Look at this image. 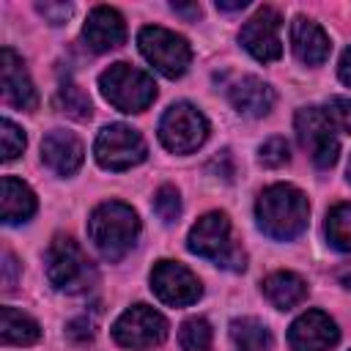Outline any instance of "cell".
<instances>
[{
  "mask_svg": "<svg viewBox=\"0 0 351 351\" xmlns=\"http://www.w3.org/2000/svg\"><path fill=\"white\" fill-rule=\"evenodd\" d=\"M307 214H310V206L304 192L291 184L266 186L255 203V217L261 230L277 241H288L299 236L307 228Z\"/></svg>",
  "mask_w": 351,
  "mask_h": 351,
  "instance_id": "1",
  "label": "cell"
},
{
  "mask_svg": "<svg viewBox=\"0 0 351 351\" xmlns=\"http://www.w3.org/2000/svg\"><path fill=\"white\" fill-rule=\"evenodd\" d=\"M88 236L104 261H121L140 236V219L132 206L107 200L93 208L88 219Z\"/></svg>",
  "mask_w": 351,
  "mask_h": 351,
  "instance_id": "2",
  "label": "cell"
},
{
  "mask_svg": "<svg viewBox=\"0 0 351 351\" xmlns=\"http://www.w3.org/2000/svg\"><path fill=\"white\" fill-rule=\"evenodd\" d=\"M186 247H189V252H195L200 258H208L217 266L230 269V271H241L247 266V255L233 241L230 219H228L225 211H208V214H203L192 225V230L186 236Z\"/></svg>",
  "mask_w": 351,
  "mask_h": 351,
  "instance_id": "3",
  "label": "cell"
},
{
  "mask_svg": "<svg viewBox=\"0 0 351 351\" xmlns=\"http://www.w3.org/2000/svg\"><path fill=\"white\" fill-rule=\"evenodd\" d=\"M99 88L104 99L121 112H143L156 99L154 77L129 63H112L104 69L99 74Z\"/></svg>",
  "mask_w": 351,
  "mask_h": 351,
  "instance_id": "4",
  "label": "cell"
},
{
  "mask_svg": "<svg viewBox=\"0 0 351 351\" xmlns=\"http://www.w3.org/2000/svg\"><path fill=\"white\" fill-rule=\"evenodd\" d=\"M47 280L66 293L88 291L96 280V271L88 261V255L80 250V244L71 236H55L47 247Z\"/></svg>",
  "mask_w": 351,
  "mask_h": 351,
  "instance_id": "5",
  "label": "cell"
},
{
  "mask_svg": "<svg viewBox=\"0 0 351 351\" xmlns=\"http://www.w3.org/2000/svg\"><path fill=\"white\" fill-rule=\"evenodd\" d=\"M137 44H140L143 58L165 77H181L192 60V49L186 44V38L167 27H159V25L143 27L137 36Z\"/></svg>",
  "mask_w": 351,
  "mask_h": 351,
  "instance_id": "6",
  "label": "cell"
},
{
  "mask_svg": "<svg viewBox=\"0 0 351 351\" xmlns=\"http://www.w3.org/2000/svg\"><path fill=\"white\" fill-rule=\"evenodd\" d=\"M206 137H208V123L203 112L189 101H178L167 107V112L159 121V140L173 154H192L195 148L203 145Z\"/></svg>",
  "mask_w": 351,
  "mask_h": 351,
  "instance_id": "7",
  "label": "cell"
},
{
  "mask_svg": "<svg viewBox=\"0 0 351 351\" xmlns=\"http://www.w3.org/2000/svg\"><path fill=\"white\" fill-rule=\"evenodd\" d=\"M93 154L96 162L107 170H126L132 165H140L148 154L145 140L137 129L126 126V123H110L99 132L96 143H93Z\"/></svg>",
  "mask_w": 351,
  "mask_h": 351,
  "instance_id": "8",
  "label": "cell"
},
{
  "mask_svg": "<svg viewBox=\"0 0 351 351\" xmlns=\"http://www.w3.org/2000/svg\"><path fill=\"white\" fill-rule=\"evenodd\" d=\"M112 337L123 348H154L167 337V321L162 313H156L148 304H134L118 315L112 324Z\"/></svg>",
  "mask_w": 351,
  "mask_h": 351,
  "instance_id": "9",
  "label": "cell"
},
{
  "mask_svg": "<svg viewBox=\"0 0 351 351\" xmlns=\"http://www.w3.org/2000/svg\"><path fill=\"white\" fill-rule=\"evenodd\" d=\"M296 134L302 148L310 154V159L318 167H332L340 154V140L335 134V126L321 107H304L296 112Z\"/></svg>",
  "mask_w": 351,
  "mask_h": 351,
  "instance_id": "10",
  "label": "cell"
},
{
  "mask_svg": "<svg viewBox=\"0 0 351 351\" xmlns=\"http://www.w3.org/2000/svg\"><path fill=\"white\" fill-rule=\"evenodd\" d=\"M280 22L282 16L271 8V5H263L258 8L241 27L239 33V41L241 47L261 63H271L282 55V44H280Z\"/></svg>",
  "mask_w": 351,
  "mask_h": 351,
  "instance_id": "11",
  "label": "cell"
},
{
  "mask_svg": "<svg viewBox=\"0 0 351 351\" xmlns=\"http://www.w3.org/2000/svg\"><path fill=\"white\" fill-rule=\"evenodd\" d=\"M151 288H154V293L165 304H173V307L192 304L203 293L200 280L186 266H181L176 261H159L154 266V271H151Z\"/></svg>",
  "mask_w": 351,
  "mask_h": 351,
  "instance_id": "12",
  "label": "cell"
},
{
  "mask_svg": "<svg viewBox=\"0 0 351 351\" xmlns=\"http://www.w3.org/2000/svg\"><path fill=\"white\" fill-rule=\"evenodd\" d=\"M337 337V324L321 310L302 313L288 329V343L293 351H329Z\"/></svg>",
  "mask_w": 351,
  "mask_h": 351,
  "instance_id": "13",
  "label": "cell"
},
{
  "mask_svg": "<svg viewBox=\"0 0 351 351\" xmlns=\"http://www.w3.org/2000/svg\"><path fill=\"white\" fill-rule=\"evenodd\" d=\"M82 38L93 52H110L126 41L123 16L110 5H96L82 27Z\"/></svg>",
  "mask_w": 351,
  "mask_h": 351,
  "instance_id": "14",
  "label": "cell"
},
{
  "mask_svg": "<svg viewBox=\"0 0 351 351\" xmlns=\"http://www.w3.org/2000/svg\"><path fill=\"white\" fill-rule=\"evenodd\" d=\"M82 143L74 132H66V129H52L47 132V137L41 140V159L44 165L58 173V176H71L80 170L82 165Z\"/></svg>",
  "mask_w": 351,
  "mask_h": 351,
  "instance_id": "15",
  "label": "cell"
},
{
  "mask_svg": "<svg viewBox=\"0 0 351 351\" xmlns=\"http://www.w3.org/2000/svg\"><path fill=\"white\" fill-rule=\"evenodd\" d=\"M0 69H3V96H5V101L19 107V110H36V104H38L36 88L27 77V69H25L22 58L11 47H3Z\"/></svg>",
  "mask_w": 351,
  "mask_h": 351,
  "instance_id": "16",
  "label": "cell"
},
{
  "mask_svg": "<svg viewBox=\"0 0 351 351\" xmlns=\"http://www.w3.org/2000/svg\"><path fill=\"white\" fill-rule=\"evenodd\" d=\"M291 49L304 66H321L329 58V36L307 16L291 22Z\"/></svg>",
  "mask_w": 351,
  "mask_h": 351,
  "instance_id": "17",
  "label": "cell"
},
{
  "mask_svg": "<svg viewBox=\"0 0 351 351\" xmlns=\"http://www.w3.org/2000/svg\"><path fill=\"white\" fill-rule=\"evenodd\" d=\"M230 104L250 118H263L274 107V90L258 77H241L228 88Z\"/></svg>",
  "mask_w": 351,
  "mask_h": 351,
  "instance_id": "18",
  "label": "cell"
},
{
  "mask_svg": "<svg viewBox=\"0 0 351 351\" xmlns=\"http://www.w3.org/2000/svg\"><path fill=\"white\" fill-rule=\"evenodd\" d=\"M0 211H3V222L5 225H16L33 217L36 211V195L27 184H22L14 176L3 178V197H0Z\"/></svg>",
  "mask_w": 351,
  "mask_h": 351,
  "instance_id": "19",
  "label": "cell"
},
{
  "mask_svg": "<svg viewBox=\"0 0 351 351\" xmlns=\"http://www.w3.org/2000/svg\"><path fill=\"white\" fill-rule=\"evenodd\" d=\"M263 296L277 307V310H291L293 304L304 302L307 296V285L299 274L293 271H271L263 280Z\"/></svg>",
  "mask_w": 351,
  "mask_h": 351,
  "instance_id": "20",
  "label": "cell"
},
{
  "mask_svg": "<svg viewBox=\"0 0 351 351\" xmlns=\"http://www.w3.org/2000/svg\"><path fill=\"white\" fill-rule=\"evenodd\" d=\"M38 337L41 329L30 315L14 307H0V340L5 346H33Z\"/></svg>",
  "mask_w": 351,
  "mask_h": 351,
  "instance_id": "21",
  "label": "cell"
},
{
  "mask_svg": "<svg viewBox=\"0 0 351 351\" xmlns=\"http://www.w3.org/2000/svg\"><path fill=\"white\" fill-rule=\"evenodd\" d=\"M230 346L233 351H269L271 335L258 318H236L230 321Z\"/></svg>",
  "mask_w": 351,
  "mask_h": 351,
  "instance_id": "22",
  "label": "cell"
},
{
  "mask_svg": "<svg viewBox=\"0 0 351 351\" xmlns=\"http://www.w3.org/2000/svg\"><path fill=\"white\" fill-rule=\"evenodd\" d=\"M326 239L335 250L351 252V203H337L326 214Z\"/></svg>",
  "mask_w": 351,
  "mask_h": 351,
  "instance_id": "23",
  "label": "cell"
},
{
  "mask_svg": "<svg viewBox=\"0 0 351 351\" xmlns=\"http://www.w3.org/2000/svg\"><path fill=\"white\" fill-rule=\"evenodd\" d=\"M58 101H60L63 112H69L71 118H77V121H88L90 118V99L77 82L66 80L60 85V90H58Z\"/></svg>",
  "mask_w": 351,
  "mask_h": 351,
  "instance_id": "24",
  "label": "cell"
},
{
  "mask_svg": "<svg viewBox=\"0 0 351 351\" xmlns=\"http://www.w3.org/2000/svg\"><path fill=\"white\" fill-rule=\"evenodd\" d=\"M178 343L184 351H208L211 346V326L206 318H189L181 324Z\"/></svg>",
  "mask_w": 351,
  "mask_h": 351,
  "instance_id": "25",
  "label": "cell"
},
{
  "mask_svg": "<svg viewBox=\"0 0 351 351\" xmlns=\"http://www.w3.org/2000/svg\"><path fill=\"white\" fill-rule=\"evenodd\" d=\"M154 211H156L165 222H176L178 214H181V197H178V189L170 186V184L159 186L156 195H154Z\"/></svg>",
  "mask_w": 351,
  "mask_h": 351,
  "instance_id": "26",
  "label": "cell"
},
{
  "mask_svg": "<svg viewBox=\"0 0 351 351\" xmlns=\"http://www.w3.org/2000/svg\"><path fill=\"white\" fill-rule=\"evenodd\" d=\"M0 143H3V159L11 162V159H16L25 151V132L14 121L3 118V123H0Z\"/></svg>",
  "mask_w": 351,
  "mask_h": 351,
  "instance_id": "27",
  "label": "cell"
},
{
  "mask_svg": "<svg viewBox=\"0 0 351 351\" xmlns=\"http://www.w3.org/2000/svg\"><path fill=\"white\" fill-rule=\"evenodd\" d=\"M258 159H261V165H266V167H280V165H285V162H288V143H285L282 137H269V140H263V145L258 148Z\"/></svg>",
  "mask_w": 351,
  "mask_h": 351,
  "instance_id": "28",
  "label": "cell"
},
{
  "mask_svg": "<svg viewBox=\"0 0 351 351\" xmlns=\"http://www.w3.org/2000/svg\"><path fill=\"white\" fill-rule=\"evenodd\" d=\"M326 115L332 121V126L343 134H351V99H343V96H335L326 107Z\"/></svg>",
  "mask_w": 351,
  "mask_h": 351,
  "instance_id": "29",
  "label": "cell"
},
{
  "mask_svg": "<svg viewBox=\"0 0 351 351\" xmlns=\"http://www.w3.org/2000/svg\"><path fill=\"white\" fill-rule=\"evenodd\" d=\"M36 8H38V14H41L49 25H63V22L71 16V11H74L69 3H38Z\"/></svg>",
  "mask_w": 351,
  "mask_h": 351,
  "instance_id": "30",
  "label": "cell"
},
{
  "mask_svg": "<svg viewBox=\"0 0 351 351\" xmlns=\"http://www.w3.org/2000/svg\"><path fill=\"white\" fill-rule=\"evenodd\" d=\"M69 337H71V340H77V343L90 340V337H93V326H90V321H85V318L71 321V324H69Z\"/></svg>",
  "mask_w": 351,
  "mask_h": 351,
  "instance_id": "31",
  "label": "cell"
},
{
  "mask_svg": "<svg viewBox=\"0 0 351 351\" xmlns=\"http://www.w3.org/2000/svg\"><path fill=\"white\" fill-rule=\"evenodd\" d=\"M14 280H16V258L11 252H5L3 255V285L14 288Z\"/></svg>",
  "mask_w": 351,
  "mask_h": 351,
  "instance_id": "32",
  "label": "cell"
},
{
  "mask_svg": "<svg viewBox=\"0 0 351 351\" xmlns=\"http://www.w3.org/2000/svg\"><path fill=\"white\" fill-rule=\"evenodd\" d=\"M337 71H340V80L346 82V85H351V47L343 52V58H340V66H337Z\"/></svg>",
  "mask_w": 351,
  "mask_h": 351,
  "instance_id": "33",
  "label": "cell"
},
{
  "mask_svg": "<svg viewBox=\"0 0 351 351\" xmlns=\"http://www.w3.org/2000/svg\"><path fill=\"white\" fill-rule=\"evenodd\" d=\"M247 5V0H236V3H222V0H217V8H222V11H239V8H244Z\"/></svg>",
  "mask_w": 351,
  "mask_h": 351,
  "instance_id": "34",
  "label": "cell"
},
{
  "mask_svg": "<svg viewBox=\"0 0 351 351\" xmlns=\"http://www.w3.org/2000/svg\"><path fill=\"white\" fill-rule=\"evenodd\" d=\"M173 11L186 14V16H197V14H200V8H197V5H178V3H173Z\"/></svg>",
  "mask_w": 351,
  "mask_h": 351,
  "instance_id": "35",
  "label": "cell"
},
{
  "mask_svg": "<svg viewBox=\"0 0 351 351\" xmlns=\"http://www.w3.org/2000/svg\"><path fill=\"white\" fill-rule=\"evenodd\" d=\"M340 280L346 282V288H351V269H343L340 271Z\"/></svg>",
  "mask_w": 351,
  "mask_h": 351,
  "instance_id": "36",
  "label": "cell"
},
{
  "mask_svg": "<svg viewBox=\"0 0 351 351\" xmlns=\"http://www.w3.org/2000/svg\"><path fill=\"white\" fill-rule=\"evenodd\" d=\"M348 178H351V162H348Z\"/></svg>",
  "mask_w": 351,
  "mask_h": 351,
  "instance_id": "37",
  "label": "cell"
}]
</instances>
